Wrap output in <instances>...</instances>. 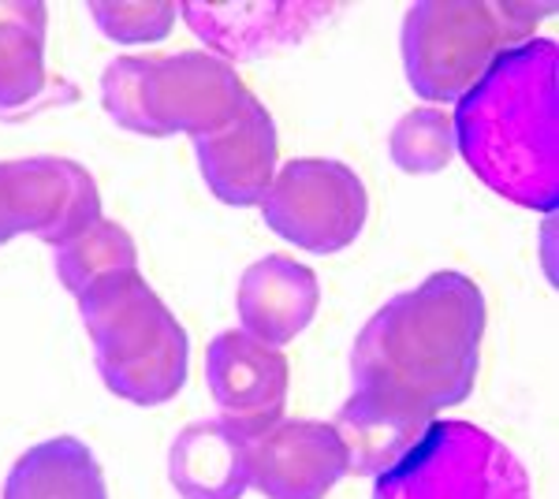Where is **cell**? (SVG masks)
<instances>
[{"mask_svg": "<svg viewBox=\"0 0 559 499\" xmlns=\"http://www.w3.org/2000/svg\"><path fill=\"white\" fill-rule=\"evenodd\" d=\"M373 499H530V477L492 432L471 421H432L377 477Z\"/></svg>", "mask_w": 559, "mask_h": 499, "instance_id": "cell-6", "label": "cell"}, {"mask_svg": "<svg viewBox=\"0 0 559 499\" xmlns=\"http://www.w3.org/2000/svg\"><path fill=\"white\" fill-rule=\"evenodd\" d=\"M287 358L247 332H221L205 351V380L221 406V417L254 440L284 421L287 406Z\"/></svg>", "mask_w": 559, "mask_h": 499, "instance_id": "cell-9", "label": "cell"}, {"mask_svg": "<svg viewBox=\"0 0 559 499\" xmlns=\"http://www.w3.org/2000/svg\"><path fill=\"white\" fill-rule=\"evenodd\" d=\"M45 31L38 0H0V116H20L45 94Z\"/></svg>", "mask_w": 559, "mask_h": 499, "instance_id": "cell-16", "label": "cell"}, {"mask_svg": "<svg viewBox=\"0 0 559 499\" xmlns=\"http://www.w3.org/2000/svg\"><path fill=\"white\" fill-rule=\"evenodd\" d=\"M79 310L108 392L139 406H160L179 395L191 369V343L139 269L97 280L79 298Z\"/></svg>", "mask_w": 559, "mask_h": 499, "instance_id": "cell-3", "label": "cell"}, {"mask_svg": "<svg viewBox=\"0 0 559 499\" xmlns=\"http://www.w3.org/2000/svg\"><path fill=\"white\" fill-rule=\"evenodd\" d=\"M481 340L485 295L459 272H437L395 295L358 332L350 351L355 392L437 417L471 395Z\"/></svg>", "mask_w": 559, "mask_h": 499, "instance_id": "cell-1", "label": "cell"}, {"mask_svg": "<svg viewBox=\"0 0 559 499\" xmlns=\"http://www.w3.org/2000/svg\"><path fill=\"white\" fill-rule=\"evenodd\" d=\"M168 480L179 499H242L250 488V440L224 417L187 425L168 451Z\"/></svg>", "mask_w": 559, "mask_h": 499, "instance_id": "cell-14", "label": "cell"}, {"mask_svg": "<svg viewBox=\"0 0 559 499\" xmlns=\"http://www.w3.org/2000/svg\"><path fill=\"white\" fill-rule=\"evenodd\" d=\"M139 269V247L116 221H97L64 247H57V276L75 298H83L97 280L112 276V272Z\"/></svg>", "mask_w": 559, "mask_h": 499, "instance_id": "cell-18", "label": "cell"}, {"mask_svg": "<svg viewBox=\"0 0 559 499\" xmlns=\"http://www.w3.org/2000/svg\"><path fill=\"white\" fill-rule=\"evenodd\" d=\"M102 221L94 176L64 157L0 161V247L20 235L64 247Z\"/></svg>", "mask_w": 559, "mask_h": 499, "instance_id": "cell-8", "label": "cell"}, {"mask_svg": "<svg viewBox=\"0 0 559 499\" xmlns=\"http://www.w3.org/2000/svg\"><path fill=\"white\" fill-rule=\"evenodd\" d=\"M344 474V443L324 421H280L250 440V485L265 499H324Z\"/></svg>", "mask_w": 559, "mask_h": 499, "instance_id": "cell-11", "label": "cell"}, {"mask_svg": "<svg viewBox=\"0 0 559 499\" xmlns=\"http://www.w3.org/2000/svg\"><path fill=\"white\" fill-rule=\"evenodd\" d=\"M429 425V414L388 403L381 395L355 392L344 403L336 421H332V429H336L340 443H344L347 474L381 477L384 470H392L421 440V432Z\"/></svg>", "mask_w": 559, "mask_h": 499, "instance_id": "cell-15", "label": "cell"}, {"mask_svg": "<svg viewBox=\"0 0 559 499\" xmlns=\"http://www.w3.org/2000/svg\"><path fill=\"white\" fill-rule=\"evenodd\" d=\"M86 12L97 31L116 45H153L173 34L179 8L173 0H142V4L120 0V4H90Z\"/></svg>", "mask_w": 559, "mask_h": 499, "instance_id": "cell-20", "label": "cell"}, {"mask_svg": "<svg viewBox=\"0 0 559 499\" xmlns=\"http://www.w3.org/2000/svg\"><path fill=\"white\" fill-rule=\"evenodd\" d=\"M321 302L318 276L284 253H269L254 261L239 280L236 310L247 335L265 347H284L310 329Z\"/></svg>", "mask_w": 559, "mask_h": 499, "instance_id": "cell-13", "label": "cell"}, {"mask_svg": "<svg viewBox=\"0 0 559 499\" xmlns=\"http://www.w3.org/2000/svg\"><path fill=\"white\" fill-rule=\"evenodd\" d=\"M194 153L202 179L224 205H258L276 179V123L269 108L247 94L221 131L194 139Z\"/></svg>", "mask_w": 559, "mask_h": 499, "instance_id": "cell-12", "label": "cell"}, {"mask_svg": "<svg viewBox=\"0 0 559 499\" xmlns=\"http://www.w3.org/2000/svg\"><path fill=\"white\" fill-rule=\"evenodd\" d=\"M269 231L310 253H336L362 235L369 194L344 161L302 157L276 171L261 198Z\"/></svg>", "mask_w": 559, "mask_h": 499, "instance_id": "cell-7", "label": "cell"}, {"mask_svg": "<svg viewBox=\"0 0 559 499\" xmlns=\"http://www.w3.org/2000/svg\"><path fill=\"white\" fill-rule=\"evenodd\" d=\"M388 153L407 176H432V171L448 168L455 157V131L452 116L444 108H414L392 127Z\"/></svg>", "mask_w": 559, "mask_h": 499, "instance_id": "cell-19", "label": "cell"}, {"mask_svg": "<svg viewBox=\"0 0 559 499\" xmlns=\"http://www.w3.org/2000/svg\"><path fill=\"white\" fill-rule=\"evenodd\" d=\"M552 4H414L403 20V68L426 102H459L503 52L534 41Z\"/></svg>", "mask_w": 559, "mask_h": 499, "instance_id": "cell-5", "label": "cell"}, {"mask_svg": "<svg viewBox=\"0 0 559 499\" xmlns=\"http://www.w3.org/2000/svg\"><path fill=\"white\" fill-rule=\"evenodd\" d=\"M559 52L556 41L534 38L503 52L471 94L459 97L452 131L455 150L508 202L556 213Z\"/></svg>", "mask_w": 559, "mask_h": 499, "instance_id": "cell-2", "label": "cell"}, {"mask_svg": "<svg viewBox=\"0 0 559 499\" xmlns=\"http://www.w3.org/2000/svg\"><path fill=\"white\" fill-rule=\"evenodd\" d=\"M250 90L239 71L213 52H173V57H116L102 75L105 112L120 127L150 139L221 131Z\"/></svg>", "mask_w": 559, "mask_h": 499, "instance_id": "cell-4", "label": "cell"}, {"mask_svg": "<svg viewBox=\"0 0 559 499\" xmlns=\"http://www.w3.org/2000/svg\"><path fill=\"white\" fill-rule=\"evenodd\" d=\"M187 26L213 49L221 60H261L273 52L299 45L306 34L318 31L336 15V4L324 0H191L179 8Z\"/></svg>", "mask_w": 559, "mask_h": 499, "instance_id": "cell-10", "label": "cell"}, {"mask_svg": "<svg viewBox=\"0 0 559 499\" xmlns=\"http://www.w3.org/2000/svg\"><path fill=\"white\" fill-rule=\"evenodd\" d=\"M4 499H108V492L86 443L57 437L20 455L8 474Z\"/></svg>", "mask_w": 559, "mask_h": 499, "instance_id": "cell-17", "label": "cell"}]
</instances>
